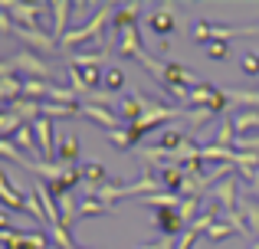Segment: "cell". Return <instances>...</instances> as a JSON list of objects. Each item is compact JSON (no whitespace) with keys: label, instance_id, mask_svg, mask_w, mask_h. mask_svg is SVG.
Segmentation results:
<instances>
[{"label":"cell","instance_id":"cell-1","mask_svg":"<svg viewBox=\"0 0 259 249\" xmlns=\"http://www.w3.org/2000/svg\"><path fill=\"white\" fill-rule=\"evenodd\" d=\"M112 13H115V7H95V13H92V20H89V23L72 26V30L66 33L63 39H59V49L72 53L76 46H85L89 39H95V43L108 46V43H105V26L112 23Z\"/></svg>","mask_w":259,"mask_h":249},{"label":"cell","instance_id":"cell-2","mask_svg":"<svg viewBox=\"0 0 259 249\" xmlns=\"http://www.w3.org/2000/svg\"><path fill=\"white\" fill-rule=\"evenodd\" d=\"M7 72L20 76L23 82H26V79H43V82H53V66H46V59L39 56V53H30V49H20V53H13L10 59H4L0 76H7Z\"/></svg>","mask_w":259,"mask_h":249},{"label":"cell","instance_id":"cell-3","mask_svg":"<svg viewBox=\"0 0 259 249\" xmlns=\"http://www.w3.org/2000/svg\"><path fill=\"white\" fill-rule=\"evenodd\" d=\"M187 105L190 109H203V112H213V115H227V109L233 102L227 98V92L223 89H217V85H210V82H200V85H194L190 89V98H187Z\"/></svg>","mask_w":259,"mask_h":249},{"label":"cell","instance_id":"cell-4","mask_svg":"<svg viewBox=\"0 0 259 249\" xmlns=\"http://www.w3.org/2000/svg\"><path fill=\"white\" fill-rule=\"evenodd\" d=\"M66 72H69V82H72V89L79 92V98L99 92V85L105 82V69H102V66H72V63H66Z\"/></svg>","mask_w":259,"mask_h":249},{"label":"cell","instance_id":"cell-5","mask_svg":"<svg viewBox=\"0 0 259 249\" xmlns=\"http://www.w3.org/2000/svg\"><path fill=\"white\" fill-rule=\"evenodd\" d=\"M0 10L10 13L17 26H26V30H43V26H39V13L53 10V4H17V0H4Z\"/></svg>","mask_w":259,"mask_h":249},{"label":"cell","instance_id":"cell-6","mask_svg":"<svg viewBox=\"0 0 259 249\" xmlns=\"http://www.w3.org/2000/svg\"><path fill=\"white\" fill-rule=\"evenodd\" d=\"M33 131H36V144H39V161H46V164H56L59 161V144H56V125H53V118H39V122H33Z\"/></svg>","mask_w":259,"mask_h":249},{"label":"cell","instance_id":"cell-7","mask_svg":"<svg viewBox=\"0 0 259 249\" xmlns=\"http://www.w3.org/2000/svg\"><path fill=\"white\" fill-rule=\"evenodd\" d=\"M13 36H20V43H23L30 53H39V56H50V53L59 49V39L53 36V33H46V30H26V26H17Z\"/></svg>","mask_w":259,"mask_h":249},{"label":"cell","instance_id":"cell-8","mask_svg":"<svg viewBox=\"0 0 259 249\" xmlns=\"http://www.w3.org/2000/svg\"><path fill=\"white\" fill-rule=\"evenodd\" d=\"M148 30L161 39L171 36L177 30V4H158L154 7V13H148Z\"/></svg>","mask_w":259,"mask_h":249},{"label":"cell","instance_id":"cell-9","mask_svg":"<svg viewBox=\"0 0 259 249\" xmlns=\"http://www.w3.org/2000/svg\"><path fill=\"white\" fill-rule=\"evenodd\" d=\"M151 226L161 233V236H184L187 233V223H184V217H181V210L177 207H167V210H154V220H151Z\"/></svg>","mask_w":259,"mask_h":249},{"label":"cell","instance_id":"cell-10","mask_svg":"<svg viewBox=\"0 0 259 249\" xmlns=\"http://www.w3.org/2000/svg\"><path fill=\"white\" fill-rule=\"evenodd\" d=\"M210 200H213L217 207H220L223 213H233V210H240V200H243V193H240V187H236V177L230 174L227 180H220V184L210 190Z\"/></svg>","mask_w":259,"mask_h":249},{"label":"cell","instance_id":"cell-11","mask_svg":"<svg viewBox=\"0 0 259 249\" xmlns=\"http://www.w3.org/2000/svg\"><path fill=\"white\" fill-rule=\"evenodd\" d=\"M194 85H200V79H197L187 66L164 63V79H161V89H164V92L167 89H194Z\"/></svg>","mask_w":259,"mask_h":249},{"label":"cell","instance_id":"cell-12","mask_svg":"<svg viewBox=\"0 0 259 249\" xmlns=\"http://www.w3.org/2000/svg\"><path fill=\"white\" fill-rule=\"evenodd\" d=\"M33 193L39 197V204H43V210H46V226L63 223V213H59V200L50 193V187H46L43 180H33Z\"/></svg>","mask_w":259,"mask_h":249},{"label":"cell","instance_id":"cell-13","mask_svg":"<svg viewBox=\"0 0 259 249\" xmlns=\"http://www.w3.org/2000/svg\"><path fill=\"white\" fill-rule=\"evenodd\" d=\"M82 115L89 118V122L102 125L105 131H115V128H125V122H121V115H115L112 109H102V105H85V102H82Z\"/></svg>","mask_w":259,"mask_h":249},{"label":"cell","instance_id":"cell-14","mask_svg":"<svg viewBox=\"0 0 259 249\" xmlns=\"http://www.w3.org/2000/svg\"><path fill=\"white\" fill-rule=\"evenodd\" d=\"M4 112H13L17 118H23V122L30 125V122H39V118H43V102H33V98H17V102L4 105Z\"/></svg>","mask_w":259,"mask_h":249},{"label":"cell","instance_id":"cell-15","mask_svg":"<svg viewBox=\"0 0 259 249\" xmlns=\"http://www.w3.org/2000/svg\"><path fill=\"white\" fill-rule=\"evenodd\" d=\"M115 53H118L121 59H141V53H145V49H141V33H138V26H132V30L121 33Z\"/></svg>","mask_w":259,"mask_h":249},{"label":"cell","instance_id":"cell-16","mask_svg":"<svg viewBox=\"0 0 259 249\" xmlns=\"http://www.w3.org/2000/svg\"><path fill=\"white\" fill-rule=\"evenodd\" d=\"M76 10V4L72 0H56L53 4V36L63 39L66 33H69V13Z\"/></svg>","mask_w":259,"mask_h":249},{"label":"cell","instance_id":"cell-17","mask_svg":"<svg viewBox=\"0 0 259 249\" xmlns=\"http://www.w3.org/2000/svg\"><path fill=\"white\" fill-rule=\"evenodd\" d=\"M82 177H85V187H82L85 197H89L92 190H99V187H105L108 180H112V177H108V171L99 164V161H89V164H82Z\"/></svg>","mask_w":259,"mask_h":249},{"label":"cell","instance_id":"cell-18","mask_svg":"<svg viewBox=\"0 0 259 249\" xmlns=\"http://www.w3.org/2000/svg\"><path fill=\"white\" fill-rule=\"evenodd\" d=\"M138 13H141V4H118V7H115V13H112V26L118 33L132 30V26L138 23Z\"/></svg>","mask_w":259,"mask_h":249},{"label":"cell","instance_id":"cell-19","mask_svg":"<svg viewBox=\"0 0 259 249\" xmlns=\"http://www.w3.org/2000/svg\"><path fill=\"white\" fill-rule=\"evenodd\" d=\"M210 144H217V147H227V151H233V147H236V125H233V115H223V118H220V128H217V138L210 141Z\"/></svg>","mask_w":259,"mask_h":249},{"label":"cell","instance_id":"cell-20","mask_svg":"<svg viewBox=\"0 0 259 249\" xmlns=\"http://www.w3.org/2000/svg\"><path fill=\"white\" fill-rule=\"evenodd\" d=\"M0 98H4V105H10V102H17V98H23V79L13 76V72L0 76Z\"/></svg>","mask_w":259,"mask_h":249},{"label":"cell","instance_id":"cell-21","mask_svg":"<svg viewBox=\"0 0 259 249\" xmlns=\"http://www.w3.org/2000/svg\"><path fill=\"white\" fill-rule=\"evenodd\" d=\"M240 213H243V220H246L249 233H259V197H256V193H243Z\"/></svg>","mask_w":259,"mask_h":249},{"label":"cell","instance_id":"cell-22","mask_svg":"<svg viewBox=\"0 0 259 249\" xmlns=\"http://www.w3.org/2000/svg\"><path fill=\"white\" fill-rule=\"evenodd\" d=\"M53 89H56V82H43V79H26V82H23V98H33V102L46 98V102H50Z\"/></svg>","mask_w":259,"mask_h":249},{"label":"cell","instance_id":"cell-23","mask_svg":"<svg viewBox=\"0 0 259 249\" xmlns=\"http://www.w3.org/2000/svg\"><path fill=\"white\" fill-rule=\"evenodd\" d=\"M184 180H187V171H184L181 164H167V167H161V184H164L171 193H174V190L181 193Z\"/></svg>","mask_w":259,"mask_h":249},{"label":"cell","instance_id":"cell-24","mask_svg":"<svg viewBox=\"0 0 259 249\" xmlns=\"http://www.w3.org/2000/svg\"><path fill=\"white\" fill-rule=\"evenodd\" d=\"M187 141H190V134H187V131H177V128H171V131H164L158 141H154V144L164 147L167 154H174V151H181V147L187 144Z\"/></svg>","mask_w":259,"mask_h":249},{"label":"cell","instance_id":"cell-25","mask_svg":"<svg viewBox=\"0 0 259 249\" xmlns=\"http://www.w3.org/2000/svg\"><path fill=\"white\" fill-rule=\"evenodd\" d=\"M59 164H66V167L79 164V138L76 134H66L63 138V144H59Z\"/></svg>","mask_w":259,"mask_h":249},{"label":"cell","instance_id":"cell-26","mask_svg":"<svg viewBox=\"0 0 259 249\" xmlns=\"http://www.w3.org/2000/svg\"><path fill=\"white\" fill-rule=\"evenodd\" d=\"M50 239H53V246H56V249H82L76 239H72V230H66L63 223L50 226Z\"/></svg>","mask_w":259,"mask_h":249},{"label":"cell","instance_id":"cell-27","mask_svg":"<svg viewBox=\"0 0 259 249\" xmlns=\"http://www.w3.org/2000/svg\"><path fill=\"white\" fill-rule=\"evenodd\" d=\"M23 125H26L23 118H17L13 112H4V115H0V141H13Z\"/></svg>","mask_w":259,"mask_h":249},{"label":"cell","instance_id":"cell-28","mask_svg":"<svg viewBox=\"0 0 259 249\" xmlns=\"http://www.w3.org/2000/svg\"><path fill=\"white\" fill-rule=\"evenodd\" d=\"M43 115L46 118H79L82 115V105H56V102H43Z\"/></svg>","mask_w":259,"mask_h":249},{"label":"cell","instance_id":"cell-29","mask_svg":"<svg viewBox=\"0 0 259 249\" xmlns=\"http://www.w3.org/2000/svg\"><path fill=\"white\" fill-rule=\"evenodd\" d=\"M108 210H112V207H105L102 200H95V197H82V204H79V220H89V217H105Z\"/></svg>","mask_w":259,"mask_h":249},{"label":"cell","instance_id":"cell-30","mask_svg":"<svg viewBox=\"0 0 259 249\" xmlns=\"http://www.w3.org/2000/svg\"><path fill=\"white\" fill-rule=\"evenodd\" d=\"M233 233H236V226L230 223V220H217V223L210 226V230L203 233V236H207L210 243H223V239H230V236H233Z\"/></svg>","mask_w":259,"mask_h":249},{"label":"cell","instance_id":"cell-31","mask_svg":"<svg viewBox=\"0 0 259 249\" xmlns=\"http://www.w3.org/2000/svg\"><path fill=\"white\" fill-rule=\"evenodd\" d=\"M125 69H118V66H108L105 69V92H121L125 89Z\"/></svg>","mask_w":259,"mask_h":249},{"label":"cell","instance_id":"cell-32","mask_svg":"<svg viewBox=\"0 0 259 249\" xmlns=\"http://www.w3.org/2000/svg\"><path fill=\"white\" fill-rule=\"evenodd\" d=\"M50 102H56V105H72V109H76L79 105V92L72 89H66V85H56V89H53V95H50Z\"/></svg>","mask_w":259,"mask_h":249},{"label":"cell","instance_id":"cell-33","mask_svg":"<svg viewBox=\"0 0 259 249\" xmlns=\"http://www.w3.org/2000/svg\"><path fill=\"white\" fill-rule=\"evenodd\" d=\"M105 138L112 141L118 151H128V147H135V144H132V134H128V125H125V128H115V131H105Z\"/></svg>","mask_w":259,"mask_h":249},{"label":"cell","instance_id":"cell-34","mask_svg":"<svg viewBox=\"0 0 259 249\" xmlns=\"http://www.w3.org/2000/svg\"><path fill=\"white\" fill-rule=\"evenodd\" d=\"M190 39L210 46V23H207V20H194V26H190Z\"/></svg>","mask_w":259,"mask_h":249},{"label":"cell","instance_id":"cell-35","mask_svg":"<svg viewBox=\"0 0 259 249\" xmlns=\"http://www.w3.org/2000/svg\"><path fill=\"white\" fill-rule=\"evenodd\" d=\"M207 49V59H213V63H223V59L230 56V43H223V39H213L210 46H203Z\"/></svg>","mask_w":259,"mask_h":249},{"label":"cell","instance_id":"cell-36","mask_svg":"<svg viewBox=\"0 0 259 249\" xmlns=\"http://www.w3.org/2000/svg\"><path fill=\"white\" fill-rule=\"evenodd\" d=\"M233 151H246V154H259V134H240Z\"/></svg>","mask_w":259,"mask_h":249},{"label":"cell","instance_id":"cell-37","mask_svg":"<svg viewBox=\"0 0 259 249\" xmlns=\"http://www.w3.org/2000/svg\"><path fill=\"white\" fill-rule=\"evenodd\" d=\"M240 69L246 72V76H256V79H259V56H256V53H243Z\"/></svg>","mask_w":259,"mask_h":249},{"label":"cell","instance_id":"cell-38","mask_svg":"<svg viewBox=\"0 0 259 249\" xmlns=\"http://www.w3.org/2000/svg\"><path fill=\"white\" fill-rule=\"evenodd\" d=\"M0 33L4 36H10V33H17V23H13V17L7 10H0Z\"/></svg>","mask_w":259,"mask_h":249},{"label":"cell","instance_id":"cell-39","mask_svg":"<svg viewBox=\"0 0 259 249\" xmlns=\"http://www.w3.org/2000/svg\"><path fill=\"white\" fill-rule=\"evenodd\" d=\"M197 236H200V233H197V230H187V233H184V236H177V249H194Z\"/></svg>","mask_w":259,"mask_h":249},{"label":"cell","instance_id":"cell-40","mask_svg":"<svg viewBox=\"0 0 259 249\" xmlns=\"http://www.w3.org/2000/svg\"><path fill=\"white\" fill-rule=\"evenodd\" d=\"M246 36H259V23H253V26H246Z\"/></svg>","mask_w":259,"mask_h":249},{"label":"cell","instance_id":"cell-41","mask_svg":"<svg viewBox=\"0 0 259 249\" xmlns=\"http://www.w3.org/2000/svg\"><path fill=\"white\" fill-rule=\"evenodd\" d=\"M249 249H259V239H256V243H253V246H249Z\"/></svg>","mask_w":259,"mask_h":249},{"label":"cell","instance_id":"cell-42","mask_svg":"<svg viewBox=\"0 0 259 249\" xmlns=\"http://www.w3.org/2000/svg\"><path fill=\"white\" fill-rule=\"evenodd\" d=\"M253 193H256V197H259V187H253Z\"/></svg>","mask_w":259,"mask_h":249},{"label":"cell","instance_id":"cell-43","mask_svg":"<svg viewBox=\"0 0 259 249\" xmlns=\"http://www.w3.org/2000/svg\"><path fill=\"white\" fill-rule=\"evenodd\" d=\"M138 249H154V246H138Z\"/></svg>","mask_w":259,"mask_h":249}]
</instances>
